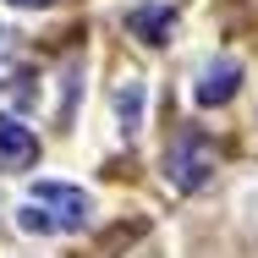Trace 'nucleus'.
<instances>
[{"label": "nucleus", "mask_w": 258, "mask_h": 258, "mask_svg": "<svg viewBox=\"0 0 258 258\" xmlns=\"http://www.w3.org/2000/svg\"><path fill=\"white\" fill-rule=\"evenodd\" d=\"M214 165H220V149H214V138H204L198 126H181V132L170 138V149H165V176H170L176 192H198L209 176H214Z\"/></svg>", "instance_id": "obj_2"}, {"label": "nucleus", "mask_w": 258, "mask_h": 258, "mask_svg": "<svg viewBox=\"0 0 258 258\" xmlns=\"http://www.w3.org/2000/svg\"><path fill=\"white\" fill-rule=\"evenodd\" d=\"M236 83H242V66L236 60H214V66H204V77H198V104H225L231 94H236Z\"/></svg>", "instance_id": "obj_4"}, {"label": "nucleus", "mask_w": 258, "mask_h": 258, "mask_svg": "<svg viewBox=\"0 0 258 258\" xmlns=\"http://www.w3.org/2000/svg\"><path fill=\"white\" fill-rule=\"evenodd\" d=\"M115 110H121V126H126V132L143 126V83H138V77H126V83L115 88Z\"/></svg>", "instance_id": "obj_6"}, {"label": "nucleus", "mask_w": 258, "mask_h": 258, "mask_svg": "<svg viewBox=\"0 0 258 258\" xmlns=\"http://www.w3.org/2000/svg\"><path fill=\"white\" fill-rule=\"evenodd\" d=\"M94 214V198L83 187H66V181H33L28 204L17 209V225L22 231H44V236H66V231H83Z\"/></svg>", "instance_id": "obj_1"}, {"label": "nucleus", "mask_w": 258, "mask_h": 258, "mask_svg": "<svg viewBox=\"0 0 258 258\" xmlns=\"http://www.w3.org/2000/svg\"><path fill=\"white\" fill-rule=\"evenodd\" d=\"M170 22H176L170 6H132V11H126V28L143 33V44H165V39H170Z\"/></svg>", "instance_id": "obj_5"}, {"label": "nucleus", "mask_w": 258, "mask_h": 258, "mask_svg": "<svg viewBox=\"0 0 258 258\" xmlns=\"http://www.w3.org/2000/svg\"><path fill=\"white\" fill-rule=\"evenodd\" d=\"M11 6H55V0H11Z\"/></svg>", "instance_id": "obj_8"}, {"label": "nucleus", "mask_w": 258, "mask_h": 258, "mask_svg": "<svg viewBox=\"0 0 258 258\" xmlns=\"http://www.w3.org/2000/svg\"><path fill=\"white\" fill-rule=\"evenodd\" d=\"M33 159H39V138H33V126L0 115V165H6V170H22V165H33Z\"/></svg>", "instance_id": "obj_3"}, {"label": "nucleus", "mask_w": 258, "mask_h": 258, "mask_svg": "<svg viewBox=\"0 0 258 258\" xmlns=\"http://www.w3.org/2000/svg\"><path fill=\"white\" fill-rule=\"evenodd\" d=\"M6 39H11V33H6V28H0V60H6V50H11V44H6Z\"/></svg>", "instance_id": "obj_7"}]
</instances>
